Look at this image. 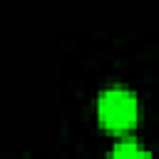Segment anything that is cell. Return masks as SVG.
I'll return each mask as SVG.
<instances>
[{
	"label": "cell",
	"instance_id": "obj_1",
	"mask_svg": "<svg viewBox=\"0 0 159 159\" xmlns=\"http://www.w3.org/2000/svg\"><path fill=\"white\" fill-rule=\"evenodd\" d=\"M97 117L99 124L109 132H127L139 119V99L129 87L112 84L97 97Z\"/></svg>",
	"mask_w": 159,
	"mask_h": 159
},
{
	"label": "cell",
	"instance_id": "obj_2",
	"mask_svg": "<svg viewBox=\"0 0 159 159\" xmlns=\"http://www.w3.org/2000/svg\"><path fill=\"white\" fill-rule=\"evenodd\" d=\"M109 159H152V154H149V149L142 147L137 139H119V142L112 147Z\"/></svg>",
	"mask_w": 159,
	"mask_h": 159
}]
</instances>
